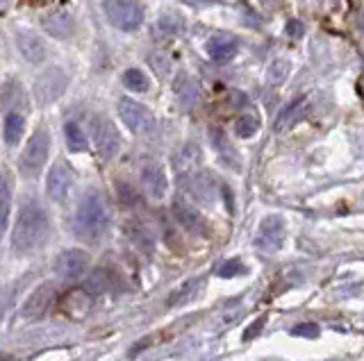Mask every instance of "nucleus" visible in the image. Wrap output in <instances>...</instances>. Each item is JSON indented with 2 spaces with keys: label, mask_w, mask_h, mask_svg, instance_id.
I'll use <instances>...</instances> for the list:
<instances>
[{
  "label": "nucleus",
  "mask_w": 364,
  "mask_h": 361,
  "mask_svg": "<svg viewBox=\"0 0 364 361\" xmlns=\"http://www.w3.org/2000/svg\"><path fill=\"white\" fill-rule=\"evenodd\" d=\"M48 236V216L37 202H26L18 211V218L11 234V245L16 252H30L39 248Z\"/></svg>",
  "instance_id": "obj_1"
},
{
  "label": "nucleus",
  "mask_w": 364,
  "mask_h": 361,
  "mask_svg": "<svg viewBox=\"0 0 364 361\" xmlns=\"http://www.w3.org/2000/svg\"><path fill=\"white\" fill-rule=\"evenodd\" d=\"M75 234L85 241H98L109 228V211L105 200L96 191H89L85 198L80 200L75 218H73Z\"/></svg>",
  "instance_id": "obj_2"
},
{
  "label": "nucleus",
  "mask_w": 364,
  "mask_h": 361,
  "mask_svg": "<svg viewBox=\"0 0 364 361\" xmlns=\"http://www.w3.org/2000/svg\"><path fill=\"white\" fill-rule=\"evenodd\" d=\"M48 150H50V134L46 128L34 130V134L30 137V141L23 148V155L18 160V171L26 177H34L39 175V171L43 168L46 160H48Z\"/></svg>",
  "instance_id": "obj_3"
},
{
  "label": "nucleus",
  "mask_w": 364,
  "mask_h": 361,
  "mask_svg": "<svg viewBox=\"0 0 364 361\" xmlns=\"http://www.w3.org/2000/svg\"><path fill=\"white\" fill-rule=\"evenodd\" d=\"M66 84H68V75L60 69V66H50V69L41 71L32 87L37 105L55 103V100L66 91Z\"/></svg>",
  "instance_id": "obj_4"
},
{
  "label": "nucleus",
  "mask_w": 364,
  "mask_h": 361,
  "mask_svg": "<svg viewBox=\"0 0 364 361\" xmlns=\"http://www.w3.org/2000/svg\"><path fill=\"white\" fill-rule=\"evenodd\" d=\"M91 139H94L100 160H105V162L112 160V157H117L121 148V137L117 128H114V123L102 114H96L91 118Z\"/></svg>",
  "instance_id": "obj_5"
},
{
  "label": "nucleus",
  "mask_w": 364,
  "mask_h": 361,
  "mask_svg": "<svg viewBox=\"0 0 364 361\" xmlns=\"http://www.w3.org/2000/svg\"><path fill=\"white\" fill-rule=\"evenodd\" d=\"M105 14L114 28L132 32L144 23V9L130 0H105Z\"/></svg>",
  "instance_id": "obj_6"
},
{
  "label": "nucleus",
  "mask_w": 364,
  "mask_h": 361,
  "mask_svg": "<svg viewBox=\"0 0 364 361\" xmlns=\"http://www.w3.org/2000/svg\"><path fill=\"white\" fill-rule=\"evenodd\" d=\"M119 116L125 123V128L134 134H146L148 130L153 128V114L148 111L141 103L130 98H121L119 100Z\"/></svg>",
  "instance_id": "obj_7"
},
{
  "label": "nucleus",
  "mask_w": 364,
  "mask_h": 361,
  "mask_svg": "<svg viewBox=\"0 0 364 361\" xmlns=\"http://www.w3.org/2000/svg\"><path fill=\"white\" fill-rule=\"evenodd\" d=\"M87 266H89V257L82 250H64L55 259V273H57V277L66 279V282L82 277Z\"/></svg>",
  "instance_id": "obj_8"
},
{
  "label": "nucleus",
  "mask_w": 364,
  "mask_h": 361,
  "mask_svg": "<svg viewBox=\"0 0 364 361\" xmlns=\"http://www.w3.org/2000/svg\"><path fill=\"white\" fill-rule=\"evenodd\" d=\"M284 241V221L280 216H267L259 223L255 245L264 252H276Z\"/></svg>",
  "instance_id": "obj_9"
},
{
  "label": "nucleus",
  "mask_w": 364,
  "mask_h": 361,
  "mask_svg": "<svg viewBox=\"0 0 364 361\" xmlns=\"http://www.w3.org/2000/svg\"><path fill=\"white\" fill-rule=\"evenodd\" d=\"M55 304V284H41L23 304V316L28 318H43Z\"/></svg>",
  "instance_id": "obj_10"
},
{
  "label": "nucleus",
  "mask_w": 364,
  "mask_h": 361,
  "mask_svg": "<svg viewBox=\"0 0 364 361\" xmlns=\"http://www.w3.org/2000/svg\"><path fill=\"white\" fill-rule=\"evenodd\" d=\"M91 293L85 291V289H73V291H66L64 296L60 298V311L68 318H85L91 309Z\"/></svg>",
  "instance_id": "obj_11"
},
{
  "label": "nucleus",
  "mask_w": 364,
  "mask_h": 361,
  "mask_svg": "<svg viewBox=\"0 0 364 361\" xmlns=\"http://www.w3.org/2000/svg\"><path fill=\"white\" fill-rule=\"evenodd\" d=\"M173 216L176 221L191 234H208V223L200 216V211H196L191 205H187V200L176 198L173 200Z\"/></svg>",
  "instance_id": "obj_12"
},
{
  "label": "nucleus",
  "mask_w": 364,
  "mask_h": 361,
  "mask_svg": "<svg viewBox=\"0 0 364 361\" xmlns=\"http://www.w3.org/2000/svg\"><path fill=\"white\" fill-rule=\"evenodd\" d=\"M16 48L30 64H41L46 60V46L39 35H34L32 30H21L16 35Z\"/></svg>",
  "instance_id": "obj_13"
},
{
  "label": "nucleus",
  "mask_w": 364,
  "mask_h": 361,
  "mask_svg": "<svg viewBox=\"0 0 364 361\" xmlns=\"http://www.w3.org/2000/svg\"><path fill=\"white\" fill-rule=\"evenodd\" d=\"M71 184H73V177H71V171L64 166V164H55L50 168L48 177H46V189H48V196L53 200H64L68 196V191H71Z\"/></svg>",
  "instance_id": "obj_14"
},
{
  "label": "nucleus",
  "mask_w": 364,
  "mask_h": 361,
  "mask_svg": "<svg viewBox=\"0 0 364 361\" xmlns=\"http://www.w3.org/2000/svg\"><path fill=\"white\" fill-rule=\"evenodd\" d=\"M41 28L48 32L50 37H55V39H66V37H71L73 32H75V21H73V16L68 14V12L60 9V12L46 14L41 18Z\"/></svg>",
  "instance_id": "obj_15"
},
{
  "label": "nucleus",
  "mask_w": 364,
  "mask_h": 361,
  "mask_svg": "<svg viewBox=\"0 0 364 361\" xmlns=\"http://www.w3.org/2000/svg\"><path fill=\"white\" fill-rule=\"evenodd\" d=\"M307 109H310V100H307V96L294 100V103H289L278 114V121H276V126H273V128H276V132L291 130L294 126H299V123L307 116Z\"/></svg>",
  "instance_id": "obj_16"
},
{
  "label": "nucleus",
  "mask_w": 364,
  "mask_h": 361,
  "mask_svg": "<svg viewBox=\"0 0 364 361\" xmlns=\"http://www.w3.org/2000/svg\"><path fill=\"white\" fill-rule=\"evenodd\" d=\"M141 182L148 191V196L159 200V198H164L166 196V191H168V179H166V173H164V168L159 166V164H148L144 166V171H141Z\"/></svg>",
  "instance_id": "obj_17"
},
{
  "label": "nucleus",
  "mask_w": 364,
  "mask_h": 361,
  "mask_svg": "<svg viewBox=\"0 0 364 361\" xmlns=\"http://www.w3.org/2000/svg\"><path fill=\"white\" fill-rule=\"evenodd\" d=\"M239 43L232 35H214L205 43V50L214 62H230L237 55Z\"/></svg>",
  "instance_id": "obj_18"
},
{
  "label": "nucleus",
  "mask_w": 364,
  "mask_h": 361,
  "mask_svg": "<svg viewBox=\"0 0 364 361\" xmlns=\"http://www.w3.org/2000/svg\"><path fill=\"white\" fill-rule=\"evenodd\" d=\"M23 130H26V118L18 111H9L5 116V123H3V139L7 145H16L18 139L23 137Z\"/></svg>",
  "instance_id": "obj_19"
},
{
  "label": "nucleus",
  "mask_w": 364,
  "mask_h": 361,
  "mask_svg": "<svg viewBox=\"0 0 364 361\" xmlns=\"http://www.w3.org/2000/svg\"><path fill=\"white\" fill-rule=\"evenodd\" d=\"M210 137H212V145L216 148V152L221 155V160H225L230 166H239V160H237V150L235 145L228 141L225 132L219 130V128H212L210 130Z\"/></svg>",
  "instance_id": "obj_20"
},
{
  "label": "nucleus",
  "mask_w": 364,
  "mask_h": 361,
  "mask_svg": "<svg viewBox=\"0 0 364 361\" xmlns=\"http://www.w3.org/2000/svg\"><path fill=\"white\" fill-rule=\"evenodd\" d=\"M109 287H112V275L107 273L105 268H96L94 273H91L89 277H87V282H85V291H89L91 296H100V293H105V291H109Z\"/></svg>",
  "instance_id": "obj_21"
},
{
  "label": "nucleus",
  "mask_w": 364,
  "mask_h": 361,
  "mask_svg": "<svg viewBox=\"0 0 364 361\" xmlns=\"http://www.w3.org/2000/svg\"><path fill=\"white\" fill-rule=\"evenodd\" d=\"M64 134H66V145L71 152H85L87 150V137L82 128L77 126L75 121H68L64 126Z\"/></svg>",
  "instance_id": "obj_22"
},
{
  "label": "nucleus",
  "mask_w": 364,
  "mask_h": 361,
  "mask_svg": "<svg viewBox=\"0 0 364 361\" xmlns=\"http://www.w3.org/2000/svg\"><path fill=\"white\" fill-rule=\"evenodd\" d=\"M123 84L130 89V91H134V94H144V91H148V77H146V73L144 71H139V69H128L123 73Z\"/></svg>",
  "instance_id": "obj_23"
},
{
  "label": "nucleus",
  "mask_w": 364,
  "mask_h": 361,
  "mask_svg": "<svg viewBox=\"0 0 364 361\" xmlns=\"http://www.w3.org/2000/svg\"><path fill=\"white\" fill-rule=\"evenodd\" d=\"M176 94L180 96L182 105H193V100L198 98V89H196V84L189 80V77L180 75L178 82H176Z\"/></svg>",
  "instance_id": "obj_24"
},
{
  "label": "nucleus",
  "mask_w": 364,
  "mask_h": 361,
  "mask_svg": "<svg viewBox=\"0 0 364 361\" xmlns=\"http://www.w3.org/2000/svg\"><path fill=\"white\" fill-rule=\"evenodd\" d=\"M287 75H289V62L287 60H276V62H271L269 71H267V82L271 87L282 84L284 80H287Z\"/></svg>",
  "instance_id": "obj_25"
},
{
  "label": "nucleus",
  "mask_w": 364,
  "mask_h": 361,
  "mask_svg": "<svg viewBox=\"0 0 364 361\" xmlns=\"http://www.w3.org/2000/svg\"><path fill=\"white\" fill-rule=\"evenodd\" d=\"M128 232H130V239L136 243V248H141L144 252H153V236L148 234L146 228H141V225L132 223L130 228H128Z\"/></svg>",
  "instance_id": "obj_26"
},
{
  "label": "nucleus",
  "mask_w": 364,
  "mask_h": 361,
  "mask_svg": "<svg viewBox=\"0 0 364 361\" xmlns=\"http://www.w3.org/2000/svg\"><path fill=\"white\" fill-rule=\"evenodd\" d=\"M259 128V123L255 116H242L237 123H235V132H237V137H242V139H250V137H255V132Z\"/></svg>",
  "instance_id": "obj_27"
},
{
  "label": "nucleus",
  "mask_w": 364,
  "mask_h": 361,
  "mask_svg": "<svg viewBox=\"0 0 364 361\" xmlns=\"http://www.w3.org/2000/svg\"><path fill=\"white\" fill-rule=\"evenodd\" d=\"M221 277H235V275H239V273H244V264L239 262V259H230V262H225V264H221V268L216 270Z\"/></svg>",
  "instance_id": "obj_28"
},
{
  "label": "nucleus",
  "mask_w": 364,
  "mask_h": 361,
  "mask_svg": "<svg viewBox=\"0 0 364 361\" xmlns=\"http://www.w3.org/2000/svg\"><path fill=\"white\" fill-rule=\"evenodd\" d=\"M287 35H289L291 39H301V37L305 35V23H303V21L291 18L289 23H287Z\"/></svg>",
  "instance_id": "obj_29"
},
{
  "label": "nucleus",
  "mask_w": 364,
  "mask_h": 361,
  "mask_svg": "<svg viewBox=\"0 0 364 361\" xmlns=\"http://www.w3.org/2000/svg\"><path fill=\"white\" fill-rule=\"evenodd\" d=\"M294 336H307V338H314L318 334L316 330V325H310V323H305V325H299L296 330H291Z\"/></svg>",
  "instance_id": "obj_30"
},
{
  "label": "nucleus",
  "mask_w": 364,
  "mask_h": 361,
  "mask_svg": "<svg viewBox=\"0 0 364 361\" xmlns=\"http://www.w3.org/2000/svg\"><path fill=\"white\" fill-rule=\"evenodd\" d=\"M5 223H7V205L3 202V205H0V236L5 232Z\"/></svg>",
  "instance_id": "obj_31"
},
{
  "label": "nucleus",
  "mask_w": 364,
  "mask_h": 361,
  "mask_svg": "<svg viewBox=\"0 0 364 361\" xmlns=\"http://www.w3.org/2000/svg\"><path fill=\"white\" fill-rule=\"evenodd\" d=\"M262 325H264V318L257 321V323H253V330H248V332L244 334V338H253V334H255L257 330H262Z\"/></svg>",
  "instance_id": "obj_32"
},
{
  "label": "nucleus",
  "mask_w": 364,
  "mask_h": 361,
  "mask_svg": "<svg viewBox=\"0 0 364 361\" xmlns=\"http://www.w3.org/2000/svg\"><path fill=\"white\" fill-rule=\"evenodd\" d=\"M7 200V184H5V179L0 177V205Z\"/></svg>",
  "instance_id": "obj_33"
},
{
  "label": "nucleus",
  "mask_w": 364,
  "mask_h": 361,
  "mask_svg": "<svg viewBox=\"0 0 364 361\" xmlns=\"http://www.w3.org/2000/svg\"><path fill=\"white\" fill-rule=\"evenodd\" d=\"M182 3H187V5H200V3H205V0H182Z\"/></svg>",
  "instance_id": "obj_34"
}]
</instances>
